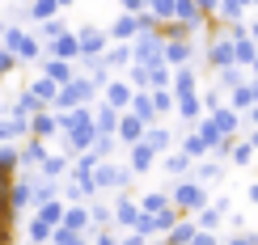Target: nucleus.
Returning <instances> with one entry per match:
<instances>
[{
    "instance_id": "obj_1",
    "label": "nucleus",
    "mask_w": 258,
    "mask_h": 245,
    "mask_svg": "<svg viewBox=\"0 0 258 245\" xmlns=\"http://www.w3.org/2000/svg\"><path fill=\"white\" fill-rule=\"evenodd\" d=\"M169 199H174V207L178 211H186V216H195L199 207H208L212 199H208V182H199L195 174H182V178H169Z\"/></svg>"
},
{
    "instance_id": "obj_2",
    "label": "nucleus",
    "mask_w": 258,
    "mask_h": 245,
    "mask_svg": "<svg viewBox=\"0 0 258 245\" xmlns=\"http://www.w3.org/2000/svg\"><path fill=\"white\" fill-rule=\"evenodd\" d=\"M0 42H5V47L13 51L21 63H38L42 51H47V47H42V38H38V30H34V26H21V21H9Z\"/></svg>"
},
{
    "instance_id": "obj_3",
    "label": "nucleus",
    "mask_w": 258,
    "mask_h": 245,
    "mask_svg": "<svg viewBox=\"0 0 258 245\" xmlns=\"http://www.w3.org/2000/svg\"><path fill=\"white\" fill-rule=\"evenodd\" d=\"M136 169L132 165H119V161H110V156H106V161H98V169H93V190H102V195H106V190H110V195H114V190H132L136 186Z\"/></svg>"
},
{
    "instance_id": "obj_4",
    "label": "nucleus",
    "mask_w": 258,
    "mask_h": 245,
    "mask_svg": "<svg viewBox=\"0 0 258 245\" xmlns=\"http://www.w3.org/2000/svg\"><path fill=\"white\" fill-rule=\"evenodd\" d=\"M132 51H136V63L157 68V63H165V34L161 30H144V34L132 38Z\"/></svg>"
},
{
    "instance_id": "obj_5",
    "label": "nucleus",
    "mask_w": 258,
    "mask_h": 245,
    "mask_svg": "<svg viewBox=\"0 0 258 245\" xmlns=\"http://www.w3.org/2000/svg\"><path fill=\"white\" fill-rule=\"evenodd\" d=\"M148 211L140 207V199L132 195V190H114V224H119L123 232L127 228H140V220H144Z\"/></svg>"
},
{
    "instance_id": "obj_6",
    "label": "nucleus",
    "mask_w": 258,
    "mask_h": 245,
    "mask_svg": "<svg viewBox=\"0 0 258 245\" xmlns=\"http://www.w3.org/2000/svg\"><path fill=\"white\" fill-rule=\"evenodd\" d=\"M123 156H127V165H132L136 174L144 178V174H153V169H157V156H161V152H157L148 140H136V144H127V148H123Z\"/></svg>"
},
{
    "instance_id": "obj_7",
    "label": "nucleus",
    "mask_w": 258,
    "mask_h": 245,
    "mask_svg": "<svg viewBox=\"0 0 258 245\" xmlns=\"http://www.w3.org/2000/svg\"><path fill=\"white\" fill-rule=\"evenodd\" d=\"M203 55V47L195 38H165V63L169 68H178V63H195Z\"/></svg>"
},
{
    "instance_id": "obj_8",
    "label": "nucleus",
    "mask_w": 258,
    "mask_h": 245,
    "mask_svg": "<svg viewBox=\"0 0 258 245\" xmlns=\"http://www.w3.org/2000/svg\"><path fill=\"white\" fill-rule=\"evenodd\" d=\"M102 98L110 102V106H119V110H127V106H132V98H136V85L127 80V76H106V85H102Z\"/></svg>"
},
{
    "instance_id": "obj_9",
    "label": "nucleus",
    "mask_w": 258,
    "mask_h": 245,
    "mask_svg": "<svg viewBox=\"0 0 258 245\" xmlns=\"http://www.w3.org/2000/svg\"><path fill=\"white\" fill-rule=\"evenodd\" d=\"M157 169H161L165 178H182V174H190V169H195V156L182 152V148H169V152L157 156Z\"/></svg>"
},
{
    "instance_id": "obj_10",
    "label": "nucleus",
    "mask_w": 258,
    "mask_h": 245,
    "mask_svg": "<svg viewBox=\"0 0 258 245\" xmlns=\"http://www.w3.org/2000/svg\"><path fill=\"white\" fill-rule=\"evenodd\" d=\"M42 55H55V59H72L77 63L81 59V38H77V30H63L59 38H51V42H42Z\"/></svg>"
},
{
    "instance_id": "obj_11",
    "label": "nucleus",
    "mask_w": 258,
    "mask_h": 245,
    "mask_svg": "<svg viewBox=\"0 0 258 245\" xmlns=\"http://www.w3.org/2000/svg\"><path fill=\"white\" fill-rule=\"evenodd\" d=\"M203 114H208V106H203V93H182L174 102V119H182L186 127H195Z\"/></svg>"
},
{
    "instance_id": "obj_12",
    "label": "nucleus",
    "mask_w": 258,
    "mask_h": 245,
    "mask_svg": "<svg viewBox=\"0 0 258 245\" xmlns=\"http://www.w3.org/2000/svg\"><path fill=\"white\" fill-rule=\"evenodd\" d=\"M30 135H42V140H59V114H55V106H42L34 119H30Z\"/></svg>"
},
{
    "instance_id": "obj_13",
    "label": "nucleus",
    "mask_w": 258,
    "mask_h": 245,
    "mask_svg": "<svg viewBox=\"0 0 258 245\" xmlns=\"http://www.w3.org/2000/svg\"><path fill=\"white\" fill-rule=\"evenodd\" d=\"M106 34H110V42H132L140 34V13H127V9H123V13L106 26Z\"/></svg>"
},
{
    "instance_id": "obj_14",
    "label": "nucleus",
    "mask_w": 258,
    "mask_h": 245,
    "mask_svg": "<svg viewBox=\"0 0 258 245\" xmlns=\"http://www.w3.org/2000/svg\"><path fill=\"white\" fill-rule=\"evenodd\" d=\"M38 110H42V102H38V98H34L30 89H21L17 98H13V102L5 106V114H9V119H21V123H30V119L38 114Z\"/></svg>"
},
{
    "instance_id": "obj_15",
    "label": "nucleus",
    "mask_w": 258,
    "mask_h": 245,
    "mask_svg": "<svg viewBox=\"0 0 258 245\" xmlns=\"http://www.w3.org/2000/svg\"><path fill=\"white\" fill-rule=\"evenodd\" d=\"M47 152H51V140H42V135H26V140H21V169H38Z\"/></svg>"
},
{
    "instance_id": "obj_16",
    "label": "nucleus",
    "mask_w": 258,
    "mask_h": 245,
    "mask_svg": "<svg viewBox=\"0 0 258 245\" xmlns=\"http://www.w3.org/2000/svg\"><path fill=\"white\" fill-rule=\"evenodd\" d=\"M203 89V76L195 63H178L174 68V98H182V93H199Z\"/></svg>"
},
{
    "instance_id": "obj_17",
    "label": "nucleus",
    "mask_w": 258,
    "mask_h": 245,
    "mask_svg": "<svg viewBox=\"0 0 258 245\" xmlns=\"http://www.w3.org/2000/svg\"><path fill=\"white\" fill-rule=\"evenodd\" d=\"M144 131H148V123L140 119L136 110H123V114H119V131H114V135L123 140V148H127V144H136V140H144Z\"/></svg>"
},
{
    "instance_id": "obj_18",
    "label": "nucleus",
    "mask_w": 258,
    "mask_h": 245,
    "mask_svg": "<svg viewBox=\"0 0 258 245\" xmlns=\"http://www.w3.org/2000/svg\"><path fill=\"white\" fill-rule=\"evenodd\" d=\"M77 38H81V55H98V51L110 47V34H106L102 26H81Z\"/></svg>"
},
{
    "instance_id": "obj_19",
    "label": "nucleus",
    "mask_w": 258,
    "mask_h": 245,
    "mask_svg": "<svg viewBox=\"0 0 258 245\" xmlns=\"http://www.w3.org/2000/svg\"><path fill=\"white\" fill-rule=\"evenodd\" d=\"M38 72H47L51 80H59V85H68V80L77 76L81 68H77V63H72V59H55V55H42V59H38Z\"/></svg>"
},
{
    "instance_id": "obj_20",
    "label": "nucleus",
    "mask_w": 258,
    "mask_h": 245,
    "mask_svg": "<svg viewBox=\"0 0 258 245\" xmlns=\"http://www.w3.org/2000/svg\"><path fill=\"white\" fill-rule=\"evenodd\" d=\"M195 237H199V220H195V216H178L174 228L165 232L169 245H195Z\"/></svg>"
},
{
    "instance_id": "obj_21",
    "label": "nucleus",
    "mask_w": 258,
    "mask_h": 245,
    "mask_svg": "<svg viewBox=\"0 0 258 245\" xmlns=\"http://www.w3.org/2000/svg\"><path fill=\"white\" fill-rule=\"evenodd\" d=\"M17 169H21V144H0V190L9 186Z\"/></svg>"
},
{
    "instance_id": "obj_22",
    "label": "nucleus",
    "mask_w": 258,
    "mask_h": 245,
    "mask_svg": "<svg viewBox=\"0 0 258 245\" xmlns=\"http://www.w3.org/2000/svg\"><path fill=\"white\" fill-rule=\"evenodd\" d=\"M51 232H55V224L38 220L34 211H30V216L21 220V241H34V245H42V241H51Z\"/></svg>"
},
{
    "instance_id": "obj_23",
    "label": "nucleus",
    "mask_w": 258,
    "mask_h": 245,
    "mask_svg": "<svg viewBox=\"0 0 258 245\" xmlns=\"http://www.w3.org/2000/svg\"><path fill=\"white\" fill-rule=\"evenodd\" d=\"M208 114L216 119V127H220L224 135H241V119H245V114H241V110H233L229 102H224V106H216V110H208Z\"/></svg>"
},
{
    "instance_id": "obj_24",
    "label": "nucleus",
    "mask_w": 258,
    "mask_h": 245,
    "mask_svg": "<svg viewBox=\"0 0 258 245\" xmlns=\"http://www.w3.org/2000/svg\"><path fill=\"white\" fill-rule=\"evenodd\" d=\"M144 140L157 148V152H169V148H178V135L165 127V119H157V123H148V131H144Z\"/></svg>"
},
{
    "instance_id": "obj_25",
    "label": "nucleus",
    "mask_w": 258,
    "mask_h": 245,
    "mask_svg": "<svg viewBox=\"0 0 258 245\" xmlns=\"http://www.w3.org/2000/svg\"><path fill=\"white\" fill-rule=\"evenodd\" d=\"M68 169H72V156L59 148V152H47V156H42V165L34 169V174H42V178H68Z\"/></svg>"
},
{
    "instance_id": "obj_26",
    "label": "nucleus",
    "mask_w": 258,
    "mask_h": 245,
    "mask_svg": "<svg viewBox=\"0 0 258 245\" xmlns=\"http://www.w3.org/2000/svg\"><path fill=\"white\" fill-rule=\"evenodd\" d=\"M190 174H195L199 178V182H208V186H216L220 182V178H224V161H220V156H199V161H195V169H190Z\"/></svg>"
},
{
    "instance_id": "obj_27",
    "label": "nucleus",
    "mask_w": 258,
    "mask_h": 245,
    "mask_svg": "<svg viewBox=\"0 0 258 245\" xmlns=\"http://www.w3.org/2000/svg\"><path fill=\"white\" fill-rule=\"evenodd\" d=\"M119 106H110L106 98H98L93 102V123H98V131H119Z\"/></svg>"
},
{
    "instance_id": "obj_28",
    "label": "nucleus",
    "mask_w": 258,
    "mask_h": 245,
    "mask_svg": "<svg viewBox=\"0 0 258 245\" xmlns=\"http://www.w3.org/2000/svg\"><path fill=\"white\" fill-rule=\"evenodd\" d=\"M245 80H250V68H241V63H224V68H216V85L224 93L237 89V85H245Z\"/></svg>"
},
{
    "instance_id": "obj_29",
    "label": "nucleus",
    "mask_w": 258,
    "mask_h": 245,
    "mask_svg": "<svg viewBox=\"0 0 258 245\" xmlns=\"http://www.w3.org/2000/svg\"><path fill=\"white\" fill-rule=\"evenodd\" d=\"M26 89L34 93V98H38L42 106H55V93H59V80H51L47 72H38V76H34V80L26 85Z\"/></svg>"
},
{
    "instance_id": "obj_30",
    "label": "nucleus",
    "mask_w": 258,
    "mask_h": 245,
    "mask_svg": "<svg viewBox=\"0 0 258 245\" xmlns=\"http://www.w3.org/2000/svg\"><path fill=\"white\" fill-rule=\"evenodd\" d=\"M59 224H68V228H81V232H89V203L85 199H77V203H68L63 207V220Z\"/></svg>"
},
{
    "instance_id": "obj_31",
    "label": "nucleus",
    "mask_w": 258,
    "mask_h": 245,
    "mask_svg": "<svg viewBox=\"0 0 258 245\" xmlns=\"http://www.w3.org/2000/svg\"><path fill=\"white\" fill-rule=\"evenodd\" d=\"M127 110H136L144 123H157V119H161L157 106H153V89H136V98H132V106H127Z\"/></svg>"
},
{
    "instance_id": "obj_32",
    "label": "nucleus",
    "mask_w": 258,
    "mask_h": 245,
    "mask_svg": "<svg viewBox=\"0 0 258 245\" xmlns=\"http://www.w3.org/2000/svg\"><path fill=\"white\" fill-rule=\"evenodd\" d=\"M106 59H110V72H127V63L136 59V51H132V42H110L106 47Z\"/></svg>"
},
{
    "instance_id": "obj_33",
    "label": "nucleus",
    "mask_w": 258,
    "mask_h": 245,
    "mask_svg": "<svg viewBox=\"0 0 258 245\" xmlns=\"http://www.w3.org/2000/svg\"><path fill=\"white\" fill-rule=\"evenodd\" d=\"M254 156H258V148L250 144V135H237V140H233V152H229V161L237 165V169H245V165H254Z\"/></svg>"
},
{
    "instance_id": "obj_34",
    "label": "nucleus",
    "mask_w": 258,
    "mask_h": 245,
    "mask_svg": "<svg viewBox=\"0 0 258 245\" xmlns=\"http://www.w3.org/2000/svg\"><path fill=\"white\" fill-rule=\"evenodd\" d=\"M26 13H30V26H38V21H47V17L63 13V5H59V0H30Z\"/></svg>"
},
{
    "instance_id": "obj_35",
    "label": "nucleus",
    "mask_w": 258,
    "mask_h": 245,
    "mask_svg": "<svg viewBox=\"0 0 258 245\" xmlns=\"http://www.w3.org/2000/svg\"><path fill=\"white\" fill-rule=\"evenodd\" d=\"M233 55H237V63H241V68H250V63L258 59V42H254V34L233 38Z\"/></svg>"
},
{
    "instance_id": "obj_36",
    "label": "nucleus",
    "mask_w": 258,
    "mask_h": 245,
    "mask_svg": "<svg viewBox=\"0 0 258 245\" xmlns=\"http://www.w3.org/2000/svg\"><path fill=\"white\" fill-rule=\"evenodd\" d=\"M178 148H182V152H190L195 161H199V156H208V152H212V148H208V140H203V135L195 131V127H190L186 135H178Z\"/></svg>"
},
{
    "instance_id": "obj_37",
    "label": "nucleus",
    "mask_w": 258,
    "mask_h": 245,
    "mask_svg": "<svg viewBox=\"0 0 258 245\" xmlns=\"http://www.w3.org/2000/svg\"><path fill=\"white\" fill-rule=\"evenodd\" d=\"M77 68L89 72V76H110V59H106V51H98V55H81Z\"/></svg>"
},
{
    "instance_id": "obj_38",
    "label": "nucleus",
    "mask_w": 258,
    "mask_h": 245,
    "mask_svg": "<svg viewBox=\"0 0 258 245\" xmlns=\"http://www.w3.org/2000/svg\"><path fill=\"white\" fill-rule=\"evenodd\" d=\"M34 30H38L42 42H51V38H59L63 30H72V26H68V17H63V13H55V17H47V21H38Z\"/></svg>"
},
{
    "instance_id": "obj_39",
    "label": "nucleus",
    "mask_w": 258,
    "mask_h": 245,
    "mask_svg": "<svg viewBox=\"0 0 258 245\" xmlns=\"http://www.w3.org/2000/svg\"><path fill=\"white\" fill-rule=\"evenodd\" d=\"M169 203H174V199H169V186H157V190H144V195H140V207L144 211H161Z\"/></svg>"
},
{
    "instance_id": "obj_40",
    "label": "nucleus",
    "mask_w": 258,
    "mask_h": 245,
    "mask_svg": "<svg viewBox=\"0 0 258 245\" xmlns=\"http://www.w3.org/2000/svg\"><path fill=\"white\" fill-rule=\"evenodd\" d=\"M93 152H98L102 161H106V156L123 152V140H119V135H114V131H98V140H93Z\"/></svg>"
},
{
    "instance_id": "obj_41",
    "label": "nucleus",
    "mask_w": 258,
    "mask_h": 245,
    "mask_svg": "<svg viewBox=\"0 0 258 245\" xmlns=\"http://www.w3.org/2000/svg\"><path fill=\"white\" fill-rule=\"evenodd\" d=\"M85 241H89V232L68 228V224H55V232H51V245H85Z\"/></svg>"
},
{
    "instance_id": "obj_42",
    "label": "nucleus",
    "mask_w": 258,
    "mask_h": 245,
    "mask_svg": "<svg viewBox=\"0 0 258 245\" xmlns=\"http://www.w3.org/2000/svg\"><path fill=\"white\" fill-rule=\"evenodd\" d=\"M174 89H169V85H157V89H153V106H157V114H161V119H169V114H174Z\"/></svg>"
},
{
    "instance_id": "obj_43",
    "label": "nucleus",
    "mask_w": 258,
    "mask_h": 245,
    "mask_svg": "<svg viewBox=\"0 0 258 245\" xmlns=\"http://www.w3.org/2000/svg\"><path fill=\"white\" fill-rule=\"evenodd\" d=\"M258 98H254V89H250V80H245V85H237V89H229V106H233V110H250V106H254Z\"/></svg>"
},
{
    "instance_id": "obj_44",
    "label": "nucleus",
    "mask_w": 258,
    "mask_h": 245,
    "mask_svg": "<svg viewBox=\"0 0 258 245\" xmlns=\"http://www.w3.org/2000/svg\"><path fill=\"white\" fill-rule=\"evenodd\" d=\"M127 80L136 85V89H153V68H144V63H127Z\"/></svg>"
},
{
    "instance_id": "obj_45",
    "label": "nucleus",
    "mask_w": 258,
    "mask_h": 245,
    "mask_svg": "<svg viewBox=\"0 0 258 245\" xmlns=\"http://www.w3.org/2000/svg\"><path fill=\"white\" fill-rule=\"evenodd\" d=\"M203 106H208V110H216V106H224V102H229V93H224L220 89V85H203Z\"/></svg>"
},
{
    "instance_id": "obj_46",
    "label": "nucleus",
    "mask_w": 258,
    "mask_h": 245,
    "mask_svg": "<svg viewBox=\"0 0 258 245\" xmlns=\"http://www.w3.org/2000/svg\"><path fill=\"white\" fill-rule=\"evenodd\" d=\"M17 68H21V59H17L9 47H5V42H0V80H5V76H13Z\"/></svg>"
},
{
    "instance_id": "obj_47",
    "label": "nucleus",
    "mask_w": 258,
    "mask_h": 245,
    "mask_svg": "<svg viewBox=\"0 0 258 245\" xmlns=\"http://www.w3.org/2000/svg\"><path fill=\"white\" fill-rule=\"evenodd\" d=\"M174 5H178V0H148V13H153L157 21H169V17H174Z\"/></svg>"
},
{
    "instance_id": "obj_48",
    "label": "nucleus",
    "mask_w": 258,
    "mask_h": 245,
    "mask_svg": "<svg viewBox=\"0 0 258 245\" xmlns=\"http://www.w3.org/2000/svg\"><path fill=\"white\" fill-rule=\"evenodd\" d=\"M224 241H229V245H258V232L254 228H233Z\"/></svg>"
},
{
    "instance_id": "obj_49",
    "label": "nucleus",
    "mask_w": 258,
    "mask_h": 245,
    "mask_svg": "<svg viewBox=\"0 0 258 245\" xmlns=\"http://www.w3.org/2000/svg\"><path fill=\"white\" fill-rule=\"evenodd\" d=\"M119 9H127V13H140V9H148V0H119Z\"/></svg>"
},
{
    "instance_id": "obj_50",
    "label": "nucleus",
    "mask_w": 258,
    "mask_h": 245,
    "mask_svg": "<svg viewBox=\"0 0 258 245\" xmlns=\"http://www.w3.org/2000/svg\"><path fill=\"white\" fill-rule=\"evenodd\" d=\"M199 9H203L208 17H216V13H220V0H199Z\"/></svg>"
},
{
    "instance_id": "obj_51",
    "label": "nucleus",
    "mask_w": 258,
    "mask_h": 245,
    "mask_svg": "<svg viewBox=\"0 0 258 245\" xmlns=\"http://www.w3.org/2000/svg\"><path fill=\"white\" fill-rule=\"evenodd\" d=\"M245 199H250V203L258 207V182H250V190H245Z\"/></svg>"
},
{
    "instance_id": "obj_52",
    "label": "nucleus",
    "mask_w": 258,
    "mask_h": 245,
    "mask_svg": "<svg viewBox=\"0 0 258 245\" xmlns=\"http://www.w3.org/2000/svg\"><path fill=\"white\" fill-rule=\"evenodd\" d=\"M245 119H250V127H258V102L250 106V110H245Z\"/></svg>"
},
{
    "instance_id": "obj_53",
    "label": "nucleus",
    "mask_w": 258,
    "mask_h": 245,
    "mask_svg": "<svg viewBox=\"0 0 258 245\" xmlns=\"http://www.w3.org/2000/svg\"><path fill=\"white\" fill-rule=\"evenodd\" d=\"M250 34H254V42H258V9H254V17H250Z\"/></svg>"
},
{
    "instance_id": "obj_54",
    "label": "nucleus",
    "mask_w": 258,
    "mask_h": 245,
    "mask_svg": "<svg viewBox=\"0 0 258 245\" xmlns=\"http://www.w3.org/2000/svg\"><path fill=\"white\" fill-rule=\"evenodd\" d=\"M250 144H254V148H258V127H250Z\"/></svg>"
},
{
    "instance_id": "obj_55",
    "label": "nucleus",
    "mask_w": 258,
    "mask_h": 245,
    "mask_svg": "<svg viewBox=\"0 0 258 245\" xmlns=\"http://www.w3.org/2000/svg\"><path fill=\"white\" fill-rule=\"evenodd\" d=\"M250 89H254V98H258V76H250Z\"/></svg>"
},
{
    "instance_id": "obj_56",
    "label": "nucleus",
    "mask_w": 258,
    "mask_h": 245,
    "mask_svg": "<svg viewBox=\"0 0 258 245\" xmlns=\"http://www.w3.org/2000/svg\"><path fill=\"white\" fill-rule=\"evenodd\" d=\"M250 76H258V59H254V63H250Z\"/></svg>"
},
{
    "instance_id": "obj_57",
    "label": "nucleus",
    "mask_w": 258,
    "mask_h": 245,
    "mask_svg": "<svg viewBox=\"0 0 258 245\" xmlns=\"http://www.w3.org/2000/svg\"><path fill=\"white\" fill-rule=\"evenodd\" d=\"M5 26H9V21H5V17H0V38H5Z\"/></svg>"
},
{
    "instance_id": "obj_58",
    "label": "nucleus",
    "mask_w": 258,
    "mask_h": 245,
    "mask_svg": "<svg viewBox=\"0 0 258 245\" xmlns=\"http://www.w3.org/2000/svg\"><path fill=\"white\" fill-rule=\"evenodd\" d=\"M59 5H63V9H72V5H77V0H59Z\"/></svg>"
},
{
    "instance_id": "obj_59",
    "label": "nucleus",
    "mask_w": 258,
    "mask_h": 245,
    "mask_svg": "<svg viewBox=\"0 0 258 245\" xmlns=\"http://www.w3.org/2000/svg\"><path fill=\"white\" fill-rule=\"evenodd\" d=\"M17 5H30V0H17Z\"/></svg>"
}]
</instances>
